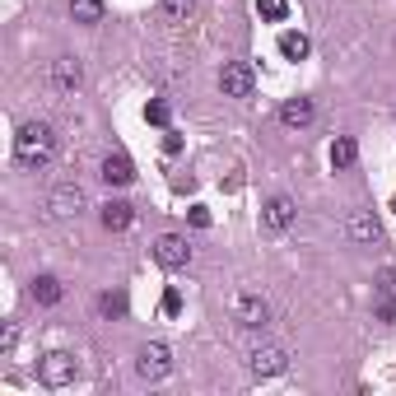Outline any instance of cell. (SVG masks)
Masks as SVG:
<instances>
[{
  "label": "cell",
  "mask_w": 396,
  "mask_h": 396,
  "mask_svg": "<svg viewBox=\"0 0 396 396\" xmlns=\"http://www.w3.org/2000/svg\"><path fill=\"white\" fill-rule=\"evenodd\" d=\"M164 312H168V317H177V312H182V290H177V285H168V294H164Z\"/></svg>",
  "instance_id": "obj_23"
},
{
  "label": "cell",
  "mask_w": 396,
  "mask_h": 396,
  "mask_svg": "<svg viewBox=\"0 0 396 396\" xmlns=\"http://www.w3.org/2000/svg\"><path fill=\"white\" fill-rule=\"evenodd\" d=\"M280 122L285 126H308L312 122V103H308V98H290V103L280 107Z\"/></svg>",
  "instance_id": "obj_15"
},
{
  "label": "cell",
  "mask_w": 396,
  "mask_h": 396,
  "mask_svg": "<svg viewBox=\"0 0 396 396\" xmlns=\"http://www.w3.org/2000/svg\"><path fill=\"white\" fill-rule=\"evenodd\" d=\"M252 84H257V75H252V65H247V61H229V65H224V75H219L224 98H247Z\"/></svg>",
  "instance_id": "obj_7"
},
{
  "label": "cell",
  "mask_w": 396,
  "mask_h": 396,
  "mask_svg": "<svg viewBox=\"0 0 396 396\" xmlns=\"http://www.w3.org/2000/svg\"><path fill=\"white\" fill-rule=\"evenodd\" d=\"M164 19L168 24H177V29L191 24V19H196V0H164Z\"/></svg>",
  "instance_id": "obj_17"
},
{
  "label": "cell",
  "mask_w": 396,
  "mask_h": 396,
  "mask_svg": "<svg viewBox=\"0 0 396 396\" xmlns=\"http://www.w3.org/2000/svg\"><path fill=\"white\" fill-rule=\"evenodd\" d=\"M345 233H350L354 243H378L382 229H378V219H373V210H354L350 219H345Z\"/></svg>",
  "instance_id": "obj_11"
},
{
  "label": "cell",
  "mask_w": 396,
  "mask_h": 396,
  "mask_svg": "<svg viewBox=\"0 0 396 396\" xmlns=\"http://www.w3.org/2000/svg\"><path fill=\"white\" fill-rule=\"evenodd\" d=\"M280 56H285V61H303L308 56V38L303 33H280Z\"/></svg>",
  "instance_id": "obj_19"
},
{
  "label": "cell",
  "mask_w": 396,
  "mask_h": 396,
  "mask_svg": "<svg viewBox=\"0 0 396 396\" xmlns=\"http://www.w3.org/2000/svg\"><path fill=\"white\" fill-rule=\"evenodd\" d=\"M233 322L247 326V331H261V326L271 322V303H266L261 294H238V299H233Z\"/></svg>",
  "instance_id": "obj_4"
},
{
  "label": "cell",
  "mask_w": 396,
  "mask_h": 396,
  "mask_svg": "<svg viewBox=\"0 0 396 396\" xmlns=\"http://www.w3.org/2000/svg\"><path fill=\"white\" fill-rule=\"evenodd\" d=\"M247 368H252L257 378H280V373L290 368V350H285V345H257L252 359H247Z\"/></svg>",
  "instance_id": "obj_5"
},
{
  "label": "cell",
  "mask_w": 396,
  "mask_h": 396,
  "mask_svg": "<svg viewBox=\"0 0 396 396\" xmlns=\"http://www.w3.org/2000/svg\"><path fill=\"white\" fill-rule=\"evenodd\" d=\"M257 10H261V19H271V24H285V19H290V5H285V0H257Z\"/></svg>",
  "instance_id": "obj_20"
},
{
  "label": "cell",
  "mask_w": 396,
  "mask_h": 396,
  "mask_svg": "<svg viewBox=\"0 0 396 396\" xmlns=\"http://www.w3.org/2000/svg\"><path fill=\"white\" fill-rule=\"evenodd\" d=\"M98 312L103 317H126V294H103L98 299Z\"/></svg>",
  "instance_id": "obj_21"
},
{
  "label": "cell",
  "mask_w": 396,
  "mask_h": 396,
  "mask_svg": "<svg viewBox=\"0 0 396 396\" xmlns=\"http://www.w3.org/2000/svg\"><path fill=\"white\" fill-rule=\"evenodd\" d=\"M154 261L168 266V271H182L187 261H191V243H187L182 233H164V238L154 243Z\"/></svg>",
  "instance_id": "obj_6"
},
{
  "label": "cell",
  "mask_w": 396,
  "mask_h": 396,
  "mask_svg": "<svg viewBox=\"0 0 396 396\" xmlns=\"http://www.w3.org/2000/svg\"><path fill=\"white\" fill-rule=\"evenodd\" d=\"M354 159H359V145L350 136H335L331 140V168H354Z\"/></svg>",
  "instance_id": "obj_16"
},
{
  "label": "cell",
  "mask_w": 396,
  "mask_h": 396,
  "mask_svg": "<svg viewBox=\"0 0 396 396\" xmlns=\"http://www.w3.org/2000/svg\"><path fill=\"white\" fill-rule=\"evenodd\" d=\"M103 182L107 187H131V182H136V168H131L126 154H107V159H103Z\"/></svg>",
  "instance_id": "obj_12"
},
{
  "label": "cell",
  "mask_w": 396,
  "mask_h": 396,
  "mask_svg": "<svg viewBox=\"0 0 396 396\" xmlns=\"http://www.w3.org/2000/svg\"><path fill=\"white\" fill-rule=\"evenodd\" d=\"M261 219H266V229L271 233H285L294 224V200L290 196H271L266 200V210H261Z\"/></svg>",
  "instance_id": "obj_10"
},
{
  "label": "cell",
  "mask_w": 396,
  "mask_h": 396,
  "mask_svg": "<svg viewBox=\"0 0 396 396\" xmlns=\"http://www.w3.org/2000/svg\"><path fill=\"white\" fill-rule=\"evenodd\" d=\"M84 205H89V196H84L79 182H61L52 196H47V214H52V219H70V214H79Z\"/></svg>",
  "instance_id": "obj_3"
},
{
  "label": "cell",
  "mask_w": 396,
  "mask_h": 396,
  "mask_svg": "<svg viewBox=\"0 0 396 396\" xmlns=\"http://www.w3.org/2000/svg\"><path fill=\"white\" fill-rule=\"evenodd\" d=\"M70 19L93 29V24H103V0H70Z\"/></svg>",
  "instance_id": "obj_14"
},
{
  "label": "cell",
  "mask_w": 396,
  "mask_h": 396,
  "mask_svg": "<svg viewBox=\"0 0 396 396\" xmlns=\"http://www.w3.org/2000/svg\"><path fill=\"white\" fill-rule=\"evenodd\" d=\"M168 117H173V107H168L164 98H154V103H145V122H150V126H168Z\"/></svg>",
  "instance_id": "obj_22"
},
{
  "label": "cell",
  "mask_w": 396,
  "mask_h": 396,
  "mask_svg": "<svg viewBox=\"0 0 396 396\" xmlns=\"http://www.w3.org/2000/svg\"><path fill=\"white\" fill-rule=\"evenodd\" d=\"M56 154V131L47 122H24L19 126V136H15V159L24 168H42L47 159Z\"/></svg>",
  "instance_id": "obj_1"
},
{
  "label": "cell",
  "mask_w": 396,
  "mask_h": 396,
  "mask_svg": "<svg viewBox=\"0 0 396 396\" xmlns=\"http://www.w3.org/2000/svg\"><path fill=\"white\" fill-rule=\"evenodd\" d=\"M191 224H196V229H210V210H205V205H191Z\"/></svg>",
  "instance_id": "obj_24"
},
{
  "label": "cell",
  "mask_w": 396,
  "mask_h": 396,
  "mask_svg": "<svg viewBox=\"0 0 396 396\" xmlns=\"http://www.w3.org/2000/svg\"><path fill=\"white\" fill-rule=\"evenodd\" d=\"M33 299L38 303H61V280L56 275H38L33 280Z\"/></svg>",
  "instance_id": "obj_18"
},
{
  "label": "cell",
  "mask_w": 396,
  "mask_h": 396,
  "mask_svg": "<svg viewBox=\"0 0 396 396\" xmlns=\"http://www.w3.org/2000/svg\"><path fill=\"white\" fill-rule=\"evenodd\" d=\"M168 368H173V354H168V345H145V350H140V359H136V373H140L145 382L168 378Z\"/></svg>",
  "instance_id": "obj_8"
},
{
  "label": "cell",
  "mask_w": 396,
  "mask_h": 396,
  "mask_svg": "<svg viewBox=\"0 0 396 396\" xmlns=\"http://www.w3.org/2000/svg\"><path fill=\"white\" fill-rule=\"evenodd\" d=\"M38 378H42V387H52V392H61V387H70V382L79 378V359L65 350H52L38 359Z\"/></svg>",
  "instance_id": "obj_2"
},
{
  "label": "cell",
  "mask_w": 396,
  "mask_h": 396,
  "mask_svg": "<svg viewBox=\"0 0 396 396\" xmlns=\"http://www.w3.org/2000/svg\"><path fill=\"white\" fill-rule=\"evenodd\" d=\"M177 150H182V136H177V131H168V136H164V154H177Z\"/></svg>",
  "instance_id": "obj_25"
},
{
  "label": "cell",
  "mask_w": 396,
  "mask_h": 396,
  "mask_svg": "<svg viewBox=\"0 0 396 396\" xmlns=\"http://www.w3.org/2000/svg\"><path fill=\"white\" fill-rule=\"evenodd\" d=\"M84 84V65L75 56H61V61H52V89L56 93H75Z\"/></svg>",
  "instance_id": "obj_9"
},
{
  "label": "cell",
  "mask_w": 396,
  "mask_h": 396,
  "mask_svg": "<svg viewBox=\"0 0 396 396\" xmlns=\"http://www.w3.org/2000/svg\"><path fill=\"white\" fill-rule=\"evenodd\" d=\"M131 219H136V210H131L126 200H107L103 205V229L122 233V229H131Z\"/></svg>",
  "instance_id": "obj_13"
},
{
  "label": "cell",
  "mask_w": 396,
  "mask_h": 396,
  "mask_svg": "<svg viewBox=\"0 0 396 396\" xmlns=\"http://www.w3.org/2000/svg\"><path fill=\"white\" fill-rule=\"evenodd\" d=\"M392 210H396V196H392Z\"/></svg>",
  "instance_id": "obj_26"
}]
</instances>
